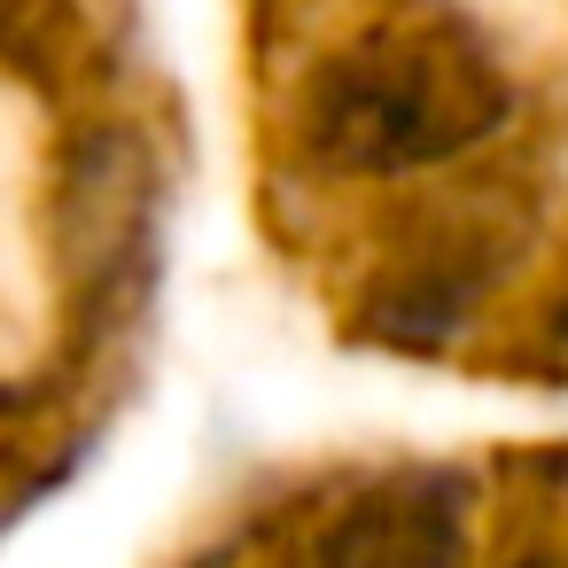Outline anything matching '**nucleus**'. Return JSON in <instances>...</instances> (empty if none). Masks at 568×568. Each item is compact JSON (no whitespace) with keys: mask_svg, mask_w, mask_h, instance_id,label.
<instances>
[{"mask_svg":"<svg viewBox=\"0 0 568 568\" xmlns=\"http://www.w3.org/2000/svg\"><path fill=\"white\" fill-rule=\"evenodd\" d=\"M498 79L452 40L358 48L320 87V141L343 164H420L498 118Z\"/></svg>","mask_w":568,"mask_h":568,"instance_id":"obj_1","label":"nucleus"}]
</instances>
